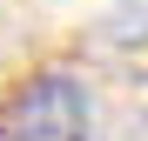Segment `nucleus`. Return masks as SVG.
<instances>
[{
  "label": "nucleus",
  "mask_w": 148,
  "mask_h": 141,
  "mask_svg": "<svg viewBox=\"0 0 148 141\" xmlns=\"http://www.w3.org/2000/svg\"><path fill=\"white\" fill-rule=\"evenodd\" d=\"M7 141H88V87L74 74H34L7 108Z\"/></svg>",
  "instance_id": "obj_1"
}]
</instances>
